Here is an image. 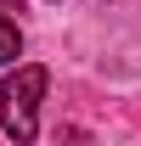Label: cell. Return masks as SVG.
Wrapping results in <instances>:
<instances>
[{
	"mask_svg": "<svg viewBox=\"0 0 141 146\" xmlns=\"http://www.w3.org/2000/svg\"><path fill=\"white\" fill-rule=\"evenodd\" d=\"M45 84H51V73L34 68V62L17 68L0 84V124H6L11 141H34L40 135V96H45Z\"/></svg>",
	"mask_w": 141,
	"mask_h": 146,
	"instance_id": "cell-1",
	"label": "cell"
},
{
	"mask_svg": "<svg viewBox=\"0 0 141 146\" xmlns=\"http://www.w3.org/2000/svg\"><path fill=\"white\" fill-rule=\"evenodd\" d=\"M0 11H23V0H0Z\"/></svg>",
	"mask_w": 141,
	"mask_h": 146,
	"instance_id": "cell-3",
	"label": "cell"
},
{
	"mask_svg": "<svg viewBox=\"0 0 141 146\" xmlns=\"http://www.w3.org/2000/svg\"><path fill=\"white\" fill-rule=\"evenodd\" d=\"M17 56H23V34H17V23L0 11V68H6V62H17Z\"/></svg>",
	"mask_w": 141,
	"mask_h": 146,
	"instance_id": "cell-2",
	"label": "cell"
}]
</instances>
